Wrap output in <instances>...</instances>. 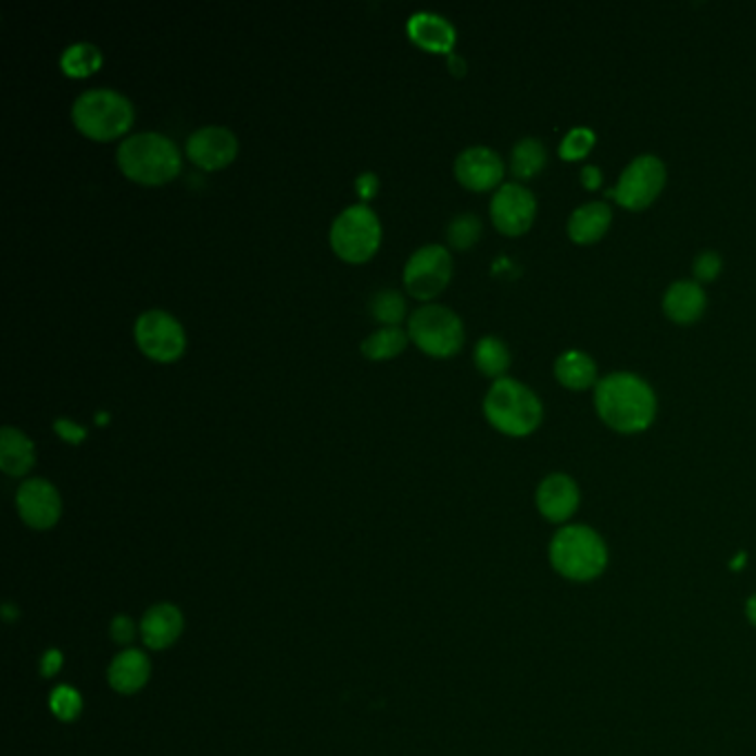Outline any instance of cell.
<instances>
[{
  "label": "cell",
  "mask_w": 756,
  "mask_h": 756,
  "mask_svg": "<svg viewBox=\"0 0 756 756\" xmlns=\"http://www.w3.org/2000/svg\"><path fill=\"white\" fill-rule=\"evenodd\" d=\"M595 406L602 419L619 433H641L653 424L657 398L634 373H613L597 385Z\"/></svg>",
  "instance_id": "obj_1"
},
{
  "label": "cell",
  "mask_w": 756,
  "mask_h": 756,
  "mask_svg": "<svg viewBox=\"0 0 756 756\" xmlns=\"http://www.w3.org/2000/svg\"><path fill=\"white\" fill-rule=\"evenodd\" d=\"M116 162L125 178L147 187L167 185L178 178L182 169L178 144L160 131H138L127 136L118 144Z\"/></svg>",
  "instance_id": "obj_2"
},
{
  "label": "cell",
  "mask_w": 756,
  "mask_h": 756,
  "mask_svg": "<svg viewBox=\"0 0 756 756\" xmlns=\"http://www.w3.org/2000/svg\"><path fill=\"white\" fill-rule=\"evenodd\" d=\"M549 555L555 572L577 583L602 577L608 566V549L602 534L583 524L559 528L553 537Z\"/></svg>",
  "instance_id": "obj_3"
},
{
  "label": "cell",
  "mask_w": 756,
  "mask_h": 756,
  "mask_svg": "<svg viewBox=\"0 0 756 756\" xmlns=\"http://www.w3.org/2000/svg\"><path fill=\"white\" fill-rule=\"evenodd\" d=\"M134 118V102L112 87L87 89L72 104V121L76 129L98 142L121 138L129 131Z\"/></svg>",
  "instance_id": "obj_4"
},
{
  "label": "cell",
  "mask_w": 756,
  "mask_h": 756,
  "mask_svg": "<svg viewBox=\"0 0 756 756\" xmlns=\"http://www.w3.org/2000/svg\"><path fill=\"white\" fill-rule=\"evenodd\" d=\"M483 415L500 433L524 438L542 424L544 406L526 385L500 377L483 398Z\"/></svg>",
  "instance_id": "obj_5"
},
{
  "label": "cell",
  "mask_w": 756,
  "mask_h": 756,
  "mask_svg": "<svg viewBox=\"0 0 756 756\" xmlns=\"http://www.w3.org/2000/svg\"><path fill=\"white\" fill-rule=\"evenodd\" d=\"M329 240L336 255L360 264L370 260L380 249L382 223L366 202H355L336 215Z\"/></svg>",
  "instance_id": "obj_6"
},
{
  "label": "cell",
  "mask_w": 756,
  "mask_h": 756,
  "mask_svg": "<svg viewBox=\"0 0 756 756\" xmlns=\"http://www.w3.org/2000/svg\"><path fill=\"white\" fill-rule=\"evenodd\" d=\"M408 338L430 357H453L464 346V322L449 306L421 304L408 317Z\"/></svg>",
  "instance_id": "obj_7"
},
{
  "label": "cell",
  "mask_w": 756,
  "mask_h": 756,
  "mask_svg": "<svg viewBox=\"0 0 756 756\" xmlns=\"http://www.w3.org/2000/svg\"><path fill=\"white\" fill-rule=\"evenodd\" d=\"M134 338L138 349L153 362L169 364L182 357L187 333L180 319L165 308H149L136 317Z\"/></svg>",
  "instance_id": "obj_8"
},
{
  "label": "cell",
  "mask_w": 756,
  "mask_h": 756,
  "mask_svg": "<svg viewBox=\"0 0 756 756\" xmlns=\"http://www.w3.org/2000/svg\"><path fill=\"white\" fill-rule=\"evenodd\" d=\"M453 278V255L442 244H424L415 249L404 264V287L417 300H433Z\"/></svg>",
  "instance_id": "obj_9"
},
{
  "label": "cell",
  "mask_w": 756,
  "mask_h": 756,
  "mask_svg": "<svg viewBox=\"0 0 756 756\" xmlns=\"http://www.w3.org/2000/svg\"><path fill=\"white\" fill-rule=\"evenodd\" d=\"M666 185V167L657 155H639L623 169L615 189L608 191L626 209H643L651 204Z\"/></svg>",
  "instance_id": "obj_10"
},
{
  "label": "cell",
  "mask_w": 756,
  "mask_h": 756,
  "mask_svg": "<svg viewBox=\"0 0 756 756\" xmlns=\"http://www.w3.org/2000/svg\"><path fill=\"white\" fill-rule=\"evenodd\" d=\"M238 147H240L238 136L225 125L198 127L196 131L189 134L185 144L189 160L206 172H215L231 165L238 155Z\"/></svg>",
  "instance_id": "obj_11"
},
{
  "label": "cell",
  "mask_w": 756,
  "mask_h": 756,
  "mask_svg": "<svg viewBox=\"0 0 756 756\" xmlns=\"http://www.w3.org/2000/svg\"><path fill=\"white\" fill-rule=\"evenodd\" d=\"M537 200L519 182H506L491 200V218L504 236H521L534 220Z\"/></svg>",
  "instance_id": "obj_12"
},
{
  "label": "cell",
  "mask_w": 756,
  "mask_h": 756,
  "mask_svg": "<svg viewBox=\"0 0 756 756\" xmlns=\"http://www.w3.org/2000/svg\"><path fill=\"white\" fill-rule=\"evenodd\" d=\"M16 506L23 521L36 530L56 526L63 513L59 489L42 477H32L21 483L16 493Z\"/></svg>",
  "instance_id": "obj_13"
},
{
  "label": "cell",
  "mask_w": 756,
  "mask_h": 756,
  "mask_svg": "<svg viewBox=\"0 0 756 756\" xmlns=\"http://www.w3.org/2000/svg\"><path fill=\"white\" fill-rule=\"evenodd\" d=\"M455 178L466 189L489 191L497 187L504 178V160L491 147H468L455 158Z\"/></svg>",
  "instance_id": "obj_14"
},
{
  "label": "cell",
  "mask_w": 756,
  "mask_h": 756,
  "mask_svg": "<svg viewBox=\"0 0 756 756\" xmlns=\"http://www.w3.org/2000/svg\"><path fill=\"white\" fill-rule=\"evenodd\" d=\"M537 508L553 524L568 521L579 508V486L564 472L549 475L537 489Z\"/></svg>",
  "instance_id": "obj_15"
},
{
  "label": "cell",
  "mask_w": 756,
  "mask_h": 756,
  "mask_svg": "<svg viewBox=\"0 0 756 756\" xmlns=\"http://www.w3.org/2000/svg\"><path fill=\"white\" fill-rule=\"evenodd\" d=\"M408 38L426 51L436 53H453L455 45V27L449 18L436 12H415L406 23Z\"/></svg>",
  "instance_id": "obj_16"
},
{
  "label": "cell",
  "mask_w": 756,
  "mask_h": 756,
  "mask_svg": "<svg viewBox=\"0 0 756 756\" xmlns=\"http://www.w3.org/2000/svg\"><path fill=\"white\" fill-rule=\"evenodd\" d=\"M182 628H185V619L176 606L158 604L149 608L147 615L142 617L140 634L147 647H153V651H165V647H169L180 637Z\"/></svg>",
  "instance_id": "obj_17"
},
{
  "label": "cell",
  "mask_w": 756,
  "mask_h": 756,
  "mask_svg": "<svg viewBox=\"0 0 756 756\" xmlns=\"http://www.w3.org/2000/svg\"><path fill=\"white\" fill-rule=\"evenodd\" d=\"M36 462L34 442L16 426H3L0 430V468L12 477H23Z\"/></svg>",
  "instance_id": "obj_18"
},
{
  "label": "cell",
  "mask_w": 756,
  "mask_h": 756,
  "mask_svg": "<svg viewBox=\"0 0 756 756\" xmlns=\"http://www.w3.org/2000/svg\"><path fill=\"white\" fill-rule=\"evenodd\" d=\"M613 223V211L606 202H588L572 211L568 220V234L579 244L600 240Z\"/></svg>",
  "instance_id": "obj_19"
},
{
  "label": "cell",
  "mask_w": 756,
  "mask_h": 756,
  "mask_svg": "<svg viewBox=\"0 0 756 756\" xmlns=\"http://www.w3.org/2000/svg\"><path fill=\"white\" fill-rule=\"evenodd\" d=\"M664 308L670 315V319L679 324H690L706 311V291L698 282L679 280L670 285V289L666 291Z\"/></svg>",
  "instance_id": "obj_20"
},
{
  "label": "cell",
  "mask_w": 756,
  "mask_h": 756,
  "mask_svg": "<svg viewBox=\"0 0 756 756\" xmlns=\"http://www.w3.org/2000/svg\"><path fill=\"white\" fill-rule=\"evenodd\" d=\"M151 666L140 651H123L110 666V683L121 694H134L149 681Z\"/></svg>",
  "instance_id": "obj_21"
},
{
  "label": "cell",
  "mask_w": 756,
  "mask_h": 756,
  "mask_svg": "<svg viewBox=\"0 0 756 756\" xmlns=\"http://www.w3.org/2000/svg\"><path fill=\"white\" fill-rule=\"evenodd\" d=\"M555 375L564 387L572 391H583L595 385L597 364L583 351H566L555 362Z\"/></svg>",
  "instance_id": "obj_22"
},
{
  "label": "cell",
  "mask_w": 756,
  "mask_h": 756,
  "mask_svg": "<svg viewBox=\"0 0 756 756\" xmlns=\"http://www.w3.org/2000/svg\"><path fill=\"white\" fill-rule=\"evenodd\" d=\"M408 340V331L402 327H380L362 340V355L373 362L393 360L406 349Z\"/></svg>",
  "instance_id": "obj_23"
},
{
  "label": "cell",
  "mask_w": 756,
  "mask_h": 756,
  "mask_svg": "<svg viewBox=\"0 0 756 756\" xmlns=\"http://www.w3.org/2000/svg\"><path fill=\"white\" fill-rule=\"evenodd\" d=\"M102 65V51L87 40L65 47L61 53V70L72 78H87Z\"/></svg>",
  "instance_id": "obj_24"
},
{
  "label": "cell",
  "mask_w": 756,
  "mask_h": 756,
  "mask_svg": "<svg viewBox=\"0 0 756 756\" xmlns=\"http://www.w3.org/2000/svg\"><path fill=\"white\" fill-rule=\"evenodd\" d=\"M546 165V147L537 138H521L511 155V169L515 178L528 180L537 176Z\"/></svg>",
  "instance_id": "obj_25"
},
{
  "label": "cell",
  "mask_w": 756,
  "mask_h": 756,
  "mask_svg": "<svg viewBox=\"0 0 756 756\" xmlns=\"http://www.w3.org/2000/svg\"><path fill=\"white\" fill-rule=\"evenodd\" d=\"M475 364L483 375L497 377L500 380V377H504V373L511 366V351L500 338L483 336L475 344Z\"/></svg>",
  "instance_id": "obj_26"
},
{
  "label": "cell",
  "mask_w": 756,
  "mask_h": 756,
  "mask_svg": "<svg viewBox=\"0 0 756 756\" xmlns=\"http://www.w3.org/2000/svg\"><path fill=\"white\" fill-rule=\"evenodd\" d=\"M370 313L382 327H400L406 317V300L395 289H380L370 298Z\"/></svg>",
  "instance_id": "obj_27"
},
{
  "label": "cell",
  "mask_w": 756,
  "mask_h": 756,
  "mask_svg": "<svg viewBox=\"0 0 756 756\" xmlns=\"http://www.w3.org/2000/svg\"><path fill=\"white\" fill-rule=\"evenodd\" d=\"M479 236H481V220L475 213H457L446 229L449 244L459 251L470 249L479 240Z\"/></svg>",
  "instance_id": "obj_28"
},
{
  "label": "cell",
  "mask_w": 756,
  "mask_h": 756,
  "mask_svg": "<svg viewBox=\"0 0 756 756\" xmlns=\"http://www.w3.org/2000/svg\"><path fill=\"white\" fill-rule=\"evenodd\" d=\"M49 706L61 721H74L83 713V698L74 688L59 685L49 696Z\"/></svg>",
  "instance_id": "obj_29"
},
{
  "label": "cell",
  "mask_w": 756,
  "mask_h": 756,
  "mask_svg": "<svg viewBox=\"0 0 756 756\" xmlns=\"http://www.w3.org/2000/svg\"><path fill=\"white\" fill-rule=\"evenodd\" d=\"M592 144H595V134H592L590 129L585 127H579V129H572L564 142H562V158L566 160H579L583 155H588V151L592 149Z\"/></svg>",
  "instance_id": "obj_30"
},
{
  "label": "cell",
  "mask_w": 756,
  "mask_h": 756,
  "mask_svg": "<svg viewBox=\"0 0 756 756\" xmlns=\"http://www.w3.org/2000/svg\"><path fill=\"white\" fill-rule=\"evenodd\" d=\"M721 274V257L715 251H706L694 260V278L696 282H713Z\"/></svg>",
  "instance_id": "obj_31"
},
{
  "label": "cell",
  "mask_w": 756,
  "mask_h": 756,
  "mask_svg": "<svg viewBox=\"0 0 756 756\" xmlns=\"http://www.w3.org/2000/svg\"><path fill=\"white\" fill-rule=\"evenodd\" d=\"M53 430H56V433L70 444H80L87 438V428H83L80 424H76L67 417H61V419L53 421Z\"/></svg>",
  "instance_id": "obj_32"
},
{
  "label": "cell",
  "mask_w": 756,
  "mask_h": 756,
  "mask_svg": "<svg viewBox=\"0 0 756 756\" xmlns=\"http://www.w3.org/2000/svg\"><path fill=\"white\" fill-rule=\"evenodd\" d=\"M112 637L118 643H129L136 637V626L129 617H116L112 623Z\"/></svg>",
  "instance_id": "obj_33"
},
{
  "label": "cell",
  "mask_w": 756,
  "mask_h": 756,
  "mask_svg": "<svg viewBox=\"0 0 756 756\" xmlns=\"http://www.w3.org/2000/svg\"><path fill=\"white\" fill-rule=\"evenodd\" d=\"M63 666V655L59 651H49L45 657H42V664H40V670L45 677H53Z\"/></svg>",
  "instance_id": "obj_34"
},
{
  "label": "cell",
  "mask_w": 756,
  "mask_h": 756,
  "mask_svg": "<svg viewBox=\"0 0 756 756\" xmlns=\"http://www.w3.org/2000/svg\"><path fill=\"white\" fill-rule=\"evenodd\" d=\"M581 182L585 189H597L602 185V172L595 165H588L581 172Z\"/></svg>",
  "instance_id": "obj_35"
},
{
  "label": "cell",
  "mask_w": 756,
  "mask_h": 756,
  "mask_svg": "<svg viewBox=\"0 0 756 756\" xmlns=\"http://www.w3.org/2000/svg\"><path fill=\"white\" fill-rule=\"evenodd\" d=\"M355 187H357V191L362 193V198H370V196L375 193V189H377V176H375V174H362V176L357 178Z\"/></svg>",
  "instance_id": "obj_36"
},
{
  "label": "cell",
  "mask_w": 756,
  "mask_h": 756,
  "mask_svg": "<svg viewBox=\"0 0 756 756\" xmlns=\"http://www.w3.org/2000/svg\"><path fill=\"white\" fill-rule=\"evenodd\" d=\"M449 65H451V72H455L457 76H462L466 72V63H464V59L457 56V53H449Z\"/></svg>",
  "instance_id": "obj_37"
},
{
  "label": "cell",
  "mask_w": 756,
  "mask_h": 756,
  "mask_svg": "<svg viewBox=\"0 0 756 756\" xmlns=\"http://www.w3.org/2000/svg\"><path fill=\"white\" fill-rule=\"evenodd\" d=\"M745 613H747V619L752 626H756V595H752L747 600V606H745Z\"/></svg>",
  "instance_id": "obj_38"
}]
</instances>
